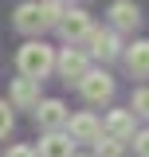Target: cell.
Segmentation results:
<instances>
[{"mask_svg": "<svg viewBox=\"0 0 149 157\" xmlns=\"http://www.w3.org/2000/svg\"><path fill=\"white\" fill-rule=\"evenodd\" d=\"M74 157H78V153H74Z\"/></svg>", "mask_w": 149, "mask_h": 157, "instance_id": "ffe728a7", "label": "cell"}, {"mask_svg": "<svg viewBox=\"0 0 149 157\" xmlns=\"http://www.w3.org/2000/svg\"><path fill=\"white\" fill-rule=\"evenodd\" d=\"M102 134L114 137V141H122V145L133 141V134H137V130H133V110H110L106 122H102Z\"/></svg>", "mask_w": 149, "mask_h": 157, "instance_id": "52a82bcc", "label": "cell"}, {"mask_svg": "<svg viewBox=\"0 0 149 157\" xmlns=\"http://www.w3.org/2000/svg\"><path fill=\"white\" fill-rule=\"evenodd\" d=\"M126 67H130L133 78H149V39H137L126 51Z\"/></svg>", "mask_w": 149, "mask_h": 157, "instance_id": "4fadbf2b", "label": "cell"}, {"mask_svg": "<svg viewBox=\"0 0 149 157\" xmlns=\"http://www.w3.org/2000/svg\"><path fill=\"white\" fill-rule=\"evenodd\" d=\"M133 153H137V157H149V130L133 134Z\"/></svg>", "mask_w": 149, "mask_h": 157, "instance_id": "e0dca14e", "label": "cell"}, {"mask_svg": "<svg viewBox=\"0 0 149 157\" xmlns=\"http://www.w3.org/2000/svg\"><path fill=\"white\" fill-rule=\"evenodd\" d=\"M67 118H71V110H67L59 98H39V106H36V126L43 130V134L67 130Z\"/></svg>", "mask_w": 149, "mask_h": 157, "instance_id": "3957f363", "label": "cell"}, {"mask_svg": "<svg viewBox=\"0 0 149 157\" xmlns=\"http://www.w3.org/2000/svg\"><path fill=\"white\" fill-rule=\"evenodd\" d=\"M141 24V8L133 0H114L110 4V28L114 32H133Z\"/></svg>", "mask_w": 149, "mask_h": 157, "instance_id": "30bf717a", "label": "cell"}, {"mask_svg": "<svg viewBox=\"0 0 149 157\" xmlns=\"http://www.w3.org/2000/svg\"><path fill=\"white\" fill-rule=\"evenodd\" d=\"M4 157H36V149H32V145H12Z\"/></svg>", "mask_w": 149, "mask_h": 157, "instance_id": "d6986e66", "label": "cell"}, {"mask_svg": "<svg viewBox=\"0 0 149 157\" xmlns=\"http://www.w3.org/2000/svg\"><path fill=\"white\" fill-rule=\"evenodd\" d=\"M12 24H16V32H24V36H39L47 24H43V12H39V0H24L16 8V16H12Z\"/></svg>", "mask_w": 149, "mask_h": 157, "instance_id": "ba28073f", "label": "cell"}, {"mask_svg": "<svg viewBox=\"0 0 149 157\" xmlns=\"http://www.w3.org/2000/svg\"><path fill=\"white\" fill-rule=\"evenodd\" d=\"M78 90H82L86 102L102 106V102H110V98H114V78L106 75V71H86V75L78 78Z\"/></svg>", "mask_w": 149, "mask_h": 157, "instance_id": "5b68a950", "label": "cell"}, {"mask_svg": "<svg viewBox=\"0 0 149 157\" xmlns=\"http://www.w3.org/2000/svg\"><path fill=\"white\" fill-rule=\"evenodd\" d=\"M55 71L63 75V82H78V78L90 71V55L78 51V47H63L55 55Z\"/></svg>", "mask_w": 149, "mask_h": 157, "instance_id": "277c9868", "label": "cell"}, {"mask_svg": "<svg viewBox=\"0 0 149 157\" xmlns=\"http://www.w3.org/2000/svg\"><path fill=\"white\" fill-rule=\"evenodd\" d=\"M130 110H133V114H141V118H149V86L133 90V102H130Z\"/></svg>", "mask_w": 149, "mask_h": 157, "instance_id": "2e32d148", "label": "cell"}, {"mask_svg": "<svg viewBox=\"0 0 149 157\" xmlns=\"http://www.w3.org/2000/svg\"><path fill=\"white\" fill-rule=\"evenodd\" d=\"M8 130H12V110H8V102L0 98V137H8Z\"/></svg>", "mask_w": 149, "mask_h": 157, "instance_id": "ac0fdd59", "label": "cell"}, {"mask_svg": "<svg viewBox=\"0 0 149 157\" xmlns=\"http://www.w3.org/2000/svg\"><path fill=\"white\" fill-rule=\"evenodd\" d=\"M90 16H86V12H82V8H67V12H63V20H59V32H63V39H67V43H78V39H86L90 36Z\"/></svg>", "mask_w": 149, "mask_h": 157, "instance_id": "8992f818", "label": "cell"}, {"mask_svg": "<svg viewBox=\"0 0 149 157\" xmlns=\"http://www.w3.org/2000/svg\"><path fill=\"white\" fill-rule=\"evenodd\" d=\"M16 67H20V75H24V78L43 82V78H47V71L55 67V51H51L43 39H28V43L16 51Z\"/></svg>", "mask_w": 149, "mask_h": 157, "instance_id": "6da1fadb", "label": "cell"}, {"mask_svg": "<svg viewBox=\"0 0 149 157\" xmlns=\"http://www.w3.org/2000/svg\"><path fill=\"white\" fill-rule=\"evenodd\" d=\"M36 157H74V141H71V134H67V130L43 134V137H39Z\"/></svg>", "mask_w": 149, "mask_h": 157, "instance_id": "8fae6325", "label": "cell"}, {"mask_svg": "<svg viewBox=\"0 0 149 157\" xmlns=\"http://www.w3.org/2000/svg\"><path fill=\"white\" fill-rule=\"evenodd\" d=\"M12 106H20V110H36L39 106V82L36 78L20 75L16 82H12Z\"/></svg>", "mask_w": 149, "mask_h": 157, "instance_id": "7c38bea8", "label": "cell"}, {"mask_svg": "<svg viewBox=\"0 0 149 157\" xmlns=\"http://www.w3.org/2000/svg\"><path fill=\"white\" fill-rule=\"evenodd\" d=\"M67 134H71V141H98V137H102V122L82 110V114L67 118Z\"/></svg>", "mask_w": 149, "mask_h": 157, "instance_id": "9c48e42d", "label": "cell"}, {"mask_svg": "<svg viewBox=\"0 0 149 157\" xmlns=\"http://www.w3.org/2000/svg\"><path fill=\"white\" fill-rule=\"evenodd\" d=\"M126 153V145H122V141H114V137H98V141H94V157H122Z\"/></svg>", "mask_w": 149, "mask_h": 157, "instance_id": "9a60e30c", "label": "cell"}, {"mask_svg": "<svg viewBox=\"0 0 149 157\" xmlns=\"http://www.w3.org/2000/svg\"><path fill=\"white\" fill-rule=\"evenodd\" d=\"M39 12H43V24L47 28H59V20H63V0H39Z\"/></svg>", "mask_w": 149, "mask_h": 157, "instance_id": "5bb4252c", "label": "cell"}, {"mask_svg": "<svg viewBox=\"0 0 149 157\" xmlns=\"http://www.w3.org/2000/svg\"><path fill=\"white\" fill-rule=\"evenodd\" d=\"M86 55L98 59V63H110V59H118V55H122L118 32H114V28H90V36H86Z\"/></svg>", "mask_w": 149, "mask_h": 157, "instance_id": "7a4b0ae2", "label": "cell"}]
</instances>
